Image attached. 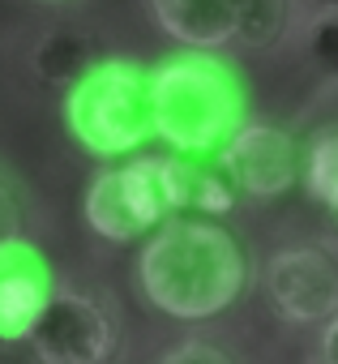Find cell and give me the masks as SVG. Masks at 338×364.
I'll return each instance as SVG.
<instances>
[{
    "mask_svg": "<svg viewBox=\"0 0 338 364\" xmlns=\"http://www.w3.org/2000/svg\"><path fill=\"white\" fill-rule=\"evenodd\" d=\"M300 43H304V56L312 60L317 73L338 77V9L308 14V22L300 26Z\"/></svg>",
    "mask_w": 338,
    "mask_h": 364,
    "instance_id": "4fadbf2b",
    "label": "cell"
},
{
    "mask_svg": "<svg viewBox=\"0 0 338 364\" xmlns=\"http://www.w3.org/2000/svg\"><path fill=\"white\" fill-rule=\"evenodd\" d=\"M103 56L94 52V39L77 22H56L48 26L35 48H31V73L48 90H73Z\"/></svg>",
    "mask_w": 338,
    "mask_h": 364,
    "instance_id": "30bf717a",
    "label": "cell"
},
{
    "mask_svg": "<svg viewBox=\"0 0 338 364\" xmlns=\"http://www.w3.org/2000/svg\"><path fill=\"white\" fill-rule=\"evenodd\" d=\"M31 351L39 364H111L120 351L116 313L77 287H56L35 334Z\"/></svg>",
    "mask_w": 338,
    "mask_h": 364,
    "instance_id": "5b68a950",
    "label": "cell"
},
{
    "mask_svg": "<svg viewBox=\"0 0 338 364\" xmlns=\"http://www.w3.org/2000/svg\"><path fill=\"white\" fill-rule=\"evenodd\" d=\"M249 124V90L223 52L180 48L154 65V129L176 154L214 159Z\"/></svg>",
    "mask_w": 338,
    "mask_h": 364,
    "instance_id": "7a4b0ae2",
    "label": "cell"
},
{
    "mask_svg": "<svg viewBox=\"0 0 338 364\" xmlns=\"http://www.w3.org/2000/svg\"><path fill=\"white\" fill-rule=\"evenodd\" d=\"M65 129L69 137L90 150L94 159H124L137 154L154 129V69L107 56L99 60L73 90H65Z\"/></svg>",
    "mask_w": 338,
    "mask_h": 364,
    "instance_id": "277c9868",
    "label": "cell"
},
{
    "mask_svg": "<svg viewBox=\"0 0 338 364\" xmlns=\"http://www.w3.org/2000/svg\"><path fill=\"white\" fill-rule=\"evenodd\" d=\"M193 159L189 154H137L129 163L103 167L86 189V223L111 245H133L154 236L167 219L189 210Z\"/></svg>",
    "mask_w": 338,
    "mask_h": 364,
    "instance_id": "3957f363",
    "label": "cell"
},
{
    "mask_svg": "<svg viewBox=\"0 0 338 364\" xmlns=\"http://www.w3.org/2000/svg\"><path fill=\"white\" fill-rule=\"evenodd\" d=\"M56 287L52 262L26 236L0 245V343H31Z\"/></svg>",
    "mask_w": 338,
    "mask_h": 364,
    "instance_id": "ba28073f",
    "label": "cell"
},
{
    "mask_svg": "<svg viewBox=\"0 0 338 364\" xmlns=\"http://www.w3.org/2000/svg\"><path fill=\"white\" fill-rule=\"evenodd\" d=\"M214 163L231 176V185L253 198V202H274L287 189H295L304 180V146L278 129V124H261L249 120L219 154Z\"/></svg>",
    "mask_w": 338,
    "mask_h": 364,
    "instance_id": "52a82bcc",
    "label": "cell"
},
{
    "mask_svg": "<svg viewBox=\"0 0 338 364\" xmlns=\"http://www.w3.org/2000/svg\"><path fill=\"white\" fill-rule=\"evenodd\" d=\"M141 296L172 321H210L227 313L249 291V253L244 245L206 215H176L137 253Z\"/></svg>",
    "mask_w": 338,
    "mask_h": 364,
    "instance_id": "6da1fadb",
    "label": "cell"
},
{
    "mask_svg": "<svg viewBox=\"0 0 338 364\" xmlns=\"http://www.w3.org/2000/svg\"><path fill=\"white\" fill-rule=\"evenodd\" d=\"M261 291L278 321L304 330L325 326L338 313V253L312 240L278 249L261 270Z\"/></svg>",
    "mask_w": 338,
    "mask_h": 364,
    "instance_id": "8992f818",
    "label": "cell"
},
{
    "mask_svg": "<svg viewBox=\"0 0 338 364\" xmlns=\"http://www.w3.org/2000/svg\"><path fill=\"white\" fill-rule=\"evenodd\" d=\"M308 14H325V9H338V0H300Z\"/></svg>",
    "mask_w": 338,
    "mask_h": 364,
    "instance_id": "e0dca14e",
    "label": "cell"
},
{
    "mask_svg": "<svg viewBox=\"0 0 338 364\" xmlns=\"http://www.w3.org/2000/svg\"><path fill=\"white\" fill-rule=\"evenodd\" d=\"M154 26L180 48L223 52L236 48L249 0H146Z\"/></svg>",
    "mask_w": 338,
    "mask_h": 364,
    "instance_id": "9c48e42d",
    "label": "cell"
},
{
    "mask_svg": "<svg viewBox=\"0 0 338 364\" xmlns=\"http://www.w3.org/2000/svg\"><path fill=\"white\" fill-rule=\"evenodd\" d=\"M304 189L338 232V124H325L304 141Z\"/></svg>",
    "mask_w": 338,
    "mask_h": 364,
    "instance_id": "8fae6325",
    "label": "cell"
},
{
    "mask_svg": "<svg viewBox=\"0 0 338 364\" xmlns=\"http://www.w3.org/2000/svg\"><path fill=\"white\" fill-rule=\"evenodd\" d=\"M154 364H236L231 351L214 338H202V334H189L180 343H172L167 351L154 355Z\"/></svg>",
    "mask_w": 338,
    "mask_h": 364,
    "instance_id": "5bb4252c",
    "label": "cell"
},
{
    "mask_svg": "<svg viewBox=\"0 0 338 364\" xmlns=\"http://www.w3.org/2000/svg\"><path fill=\"white\" fill-rule=\"evenodd\" d=\"M22 228H26L22 202H18L13 185H9L5 176H0V245H9V240H18V236H22Z\"/></svg>",
    "mask_w": 338,
    "mask_h": 364,
    "instance_id": "9a60e30c",
    "label": "cell"
},
{
    "mask_svg": "<svg viewBox=\"0 0 338 364\" xmlns=\"http://www.w3.org/2000/svg\"><path fill=\"white\" fill-rule=\"evenodd\" d=\"M300 9H304L300 0H249L236 48H244V52H270V48L287 43L295 35V26H300Z\"/></svg>",
    "mask_w": 338,
    "mask_h": 364,
    "instance_id": "7c38bea8",
    "label": "cell"
},
{
    "mask_svg": "<svg viewBox=\"0 0 338 364\" xmlns=\"http://www.w3.org/2000/svg\"><path fill=\"white\" fill-rule=\"evenodd\" d=\"M312 364H317V360H312Z\"/></svg>",
    "mask_w": 338,
    "mask_h": 364,
    "instance_id": "ac0fdd59",
    "label": "cell"
},
{
    "mask_svg": "<svg viewBox=\"0 0 338 364\" xmlns=\"http://www.w3.org/2000/svg\"><path fill=\"white\" fill-rule=\"evenodd\" d=\"M317 364H338V313L321 326V338H317Z\"/></svg>",
    "mask_w": 338,
    "mask_h": 364,
    "instance_id": "2e32d148",
    "label": "cell"
}]
</instances>
